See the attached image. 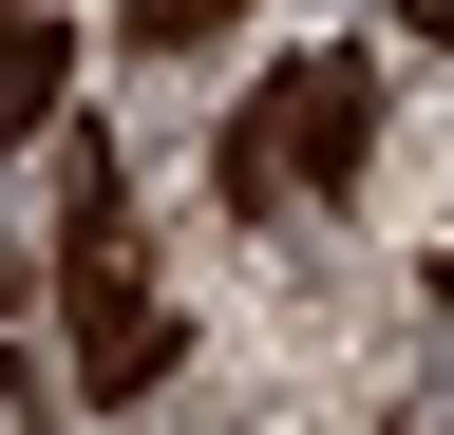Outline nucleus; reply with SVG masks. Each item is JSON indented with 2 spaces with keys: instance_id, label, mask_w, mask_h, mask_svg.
<instances>
[{
  "instance_id": "f257e3e1",
  "label": "nucleus",
  "mask_w": 454,
  "mask_h": 435,
  "mask_svg": "<svg viewBox=\"0 0 454 435\" xmlns=\"http://www.w3.org/2000/svg\"><path fill=\"white\" fill-rule=\"evenodd\" d=\"M57 303H76V398H152L170 378V284L133 246V171L114 151L57 171Z\"/></svg>"
},
{
  "instance_id": "f03ea898",
  "label": "nucleus",
  "mask_w": 454,
  "mask_h": 435,
  "mask_svg": "<svg viewBox=\"0 0 454 435\" xmlns=\"http://www.w3.org/2000/svg\"><path fill=\"white\" fill-rule=\"evenodd\" d=\"M360 133H379V76H360V58H284V76L247 95V133H227V208H303V190H340V171H360Z\"/></svg>"
},
{
  "instance_id": "7ed1b4c3",
  "label": "nucleus",
  "mask_w": 454,
  "mask_h": 435,
  "mask_svg": "<svg viewBox=\"0 0 454 435\" xmlns=\"http://www.w3.org/2000/svg\"><path fill=\"white\" fill-rule=\"evenodd\" d=\"M57 114V19H38V0H0V151H20Z\"/></svg>"
},
{
  "instance_id": "20e7f679",
  "label": "nucleus",
  "mask_w": 454,
  "mask_h": 435,
  "mask_svg": "<svg viewBox=\"0 0 454 435\" xmlns=\"http://www.w3.org/2000/svg\"><path fill=\"white\" fill-rule=\"evenodd\" d=\"M227 19H247V0H114V38H133V58H208Z\"/></svg>"
},
{
  "instance_id": "39448f33",
  "label": "nucleus",
  "mask_w": 454,
  "mask_h": 435,
  "mask_svg": "<svg viewBox=\"0 0 454 435\" xmlns=\"http://www.w3.org/2000/svg\"><path fill=\"white\" fill-rule=\"evenodd\" d=\"M0 435H57V398H38V378H20V360H0Z\"/></svg>"
},
{
  "instance_id": "423d86ee",
  "label": "nucleus",
  "mask_w": 454,
  "mask_h": 435,
  "mask_svg": "<svg viewBox=\"0 0 454 435\" xmlns=\"http://www.w3.org/2000/svg\"><path fill=\"white\" fill-rule=\"evenodd\" d=\"M0 322H20V246H0Z\"/></svg>"
},
{
  "instance_id": "0eeeda50",
  "label": "nucleus",
  "mask_w": 454,
  "mask_h": 435,
  "mask_svg": "<svg viewBox=\"0 0 454 435\" xmlns=\"http://www.w3.org/2000/svg\"><path fill=\"white\" fill-rule=\"evenodd\" d=\"M397 435H417V416H397Z\"/></svg>"
}]
</instances>
